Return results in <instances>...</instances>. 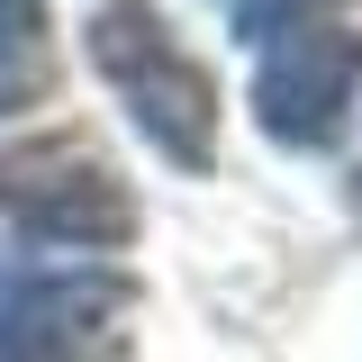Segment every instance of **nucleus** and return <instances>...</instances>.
I'll return each mask as SVG.
<instances>
[{
	"label": "nucleus",
	"mask_w": 362,
	"mask_h": 362,
	"mask_svg": "<svg viewBox=\"0 0 362 362\" xmlns=\"http://www.w3.org/2000/svg\"><path fill=\"white\" fill-rule=\"evenodd\" d=\"M354 90H362V37L317 18V28H281L254 64V127L290 154H317L335 145V127L354 118Z\"/></svg>",
	"instance_id": "3"
},
{
	"label": "nucleus",
	"mask_w": 362,
	"mask_h": 362,
	"mask_svg": "<svg viewBox=\"0 0 362 362\" xmlns=\"http://www.w3.org/2000/svg\"><path fill=\"white\" fill-rule=\"evenodd\" d=\"M354 218H362V163H354Z\"/></svg>",
	"instance_id": "7"
},
{
	"label": "nucleus",
	"mask_w": 362,
	"mask_h": 362,
	"mask_svg": "<svg viewBox=\"0 0 362 362\" xmlns=\"http://www.w3.org/2000/svg\"><path fill=\"white\" fill-rule=\"evenodd\" d=\"M317 18H335V0H245L235 9V37H281V28H317Z\"/></svg>",
	"instance_id": "6"
},
{
	"label": "nucleus",
	"mask_w": 362,
	"mask_h": 362,
	"mask_svg": "<svg viewBox=\"0 0 362 362\" xmlns=\"http://www.w3.org/2000/svg\"><path fill=\"white\" fill-rule=\"evenodd\" d=\"M45 90H54V9L0 0V118H28Z\"/></svg>",
	"instance_id": "5"
},
{
	"label": "nucleus",
	"mask_w": 362,
	"mask_h": 362,
	"mask_svg": "<svg viewBox=\"0 0 362 362\" xmlns=\"http://www.w3.org/2000/svg\"><path fill=\"white\" fill-rule=\"evenodd\" d=\"M0 209H9L18 235H37V245H127L136 235L127 173H109V154L82 127L0 145Z\"/></svg>",
	"instance_id": "2"
},
{
	"label": "nucleus",
	"mask_w": 362,
	"mask_h": 362,
	"mask_svg": "<svg viewBox=\"0 0 362 362\" xmlns=\"http://www.w3.org/2000/svg\"><path fill=\"white\" fill-rule=\"evenodd\" d=\"M90 64L163 163H181V173L218 163V82H209V64H190L173 45L154 0H100L90 9Z\"/></svg>",
	"instance_id": "1"
},
{
	"label": "nucleus",
	"mask_w": 362,
	"mask_h": 362,
	"mask_svg": "<svg viewBox=\"0 0 362 362\" xmlns=\"http://www.w3.org/2000/svg\"><path fill=\"white\" fill-rule=\"evenodd\" d=\"M127 299L118 272H37L0 308V362H118Z\"/></svg>",
	"instance_id": "4"
}]
</instances>
